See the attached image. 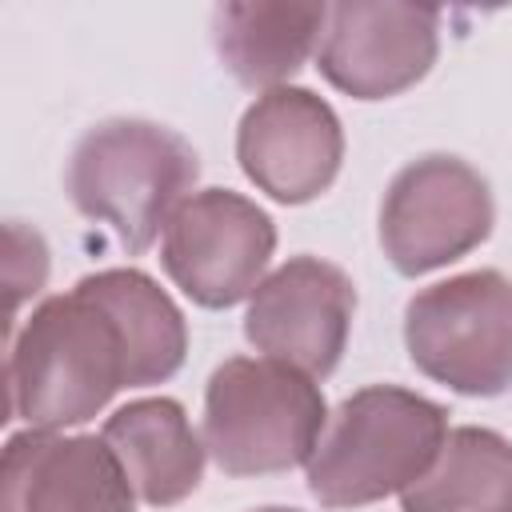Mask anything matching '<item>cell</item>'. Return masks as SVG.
Wrapping results in <instances>:
<instances>
[{
    "label": "cell",
    "instance_id": "obj_11",
    "mask_svg": "<svg viewBox=\"0 0 512 512\" xmlns=\"http://www.w3.org/2000/svg\"><path fill=\"white\" fill-rule=\"evenodd\" d=\"M0 512H136V488L104 436L28 428L4 444Z\"/></svg>",
    "mask_w": 512,
    "mask_h": 512
},
{
    "label": "cell",
    "instance_id": "obj_5",
    "mask_svg": "<svg viewBox=\"0 0 512 512\" xmlns=\"http://www.w3.org/2000/svg\"><path fill=\"white\" fill-rule=\"evenodd\" d=\"M404 348L416 372L460 396L512 392V280L476 268L420 288L404 304Z\"/></svg>",
    "mask_w": 512,
    "mask_h": 512
},
{
    "label": "cell",
    "instance_id": "obj_14",
    "mask_svg": "<svg viewBox=\"0 0 512 512\" xmlns=\"http://www.w3.org/2000/svg\"><path fill=\"white\" fill-rule=\"evenodd\" d=\"M404 512H512V440L460 424L432 468L400 492Z\"/></svg>",
    "mask_w": 512,
    "mask_h": 512
},
{
    "label": "cell",
    "instance_id": "obj_1",
    "mask_svg": "<svg viewBox=\"0 0 512 512\" xmlns=\"http://www.w3.org/2000/svg\"><path fill=\"white\" fill-rule=\"evenodd\" d=\"M8 416L36 432L96 420L120 388H140L128 332L88 276L32 308L8 340Z\"/></svg>",
    "mask_w": 512,
    "mask_h": 512
},
{
    "label": "cell",
    "instance_id": "obj_8",
    "mask_svg": "<svg viewBox=\"0 0 512 512\" xmlns=\"http://www.w3.org/2000/svg\"><path fill=\"white\" fill-rule=\"evenodd\" d=\"M356 316V284L320 256H288L260 280L244 312V340L312 380L340 368Z\"/></svg>",
    "mask_w": 512,
    "mask_h": 512
},
{
    "label": "cell",
    "instance_id": "obj_13",
    "mask_svg": "<svg viewBox=\"0 0 512 512\" xmlns=\"http://www.w3.org/2000/svg\"><path fill=\"white\" fill-rule=\"evenodd\" d=\"M328 4L232 0L212 12V48L224 72L244 88H284L316 52Z\"/></svg>",
    "mask_w": 512,
    "mask_h": 512
},
{
    "label": "cell",
    "instance_id": "obj_12",
    "mask_svg": "<svg viewBox=\"0 0 512 512\" xmlns=\"http://www.w3.org/2000/svg\"><path fill=\"white\" fill-rule=\"evenodd\" d=\"M108 448L128 472L136 496L152 508L184 504L204 480V440L172 396H140L104 420Z\"/></svg>",
    "mask_w": 512,
    "mask_h": 512
},
{
    "label": "cell",
    "instance_id": "obj_9",
    "mask_svg": "<svg viewBox=\"0 0 512 512\" xmlns=\"http://www.w3.org/2000/svg\"><path fill=\"white\" fill-rule=\"evenodd\" d=\"M440 56V8L344 0L328 8L320 76L352 100H388L420 84Z\"/></svg>",
    "mask_w": 512,
    "mask_h": 512
},
{
    "label": "cell",
    "instance_id": "obj_10",
    "mask_svg": "<svg viewBox=\"0 0 512 512\" xmlns=\"http://www.w3.org/2000/svg\"><path fill=\"white\" fill-rule=\"evenodd\" d=\"M240 172L276 204L324 196L344 164V124L328 100L284 84L260 92L236 128Z\"/></svg>",
    "mask_w": 512,
    "mask_h": 512
},
{
    "label": "cell",
    "instance_id": "obj_7",
    "mask_svg": "<svg viewBox=\"0 0 512 512\" xmlns=\"http://www.w3.org/2000/svg\"><path fill=\"white\" fill-rule=\"evenodd\" d=\"M272 252H276L272 216L256 200L232 188L192 192L172 212L160 240V264L168 280L192 304L212 312L252 300Z\"/></svg>",
    "mask_w": 512,
    "mask_h": 512
},
{
    "label": "cell",
    "instance_id": "obj_15",
    "mask_svg": "<svg viewBox=\"0 0 512 512\" xmlns=\"http://www.w3.org/2000/svg\"><path fill=\"white\" fill-rule=\"evenodd\" d=\"M88 280L128 332L140 388L172 380L188 356V320L176 300L140 268H104L88 272Z\"/></svg>",
    "mask_w": 512,
    "mask_h": 512
},
{
    "label": "cell",
    "instance_id": "obj_16",
    "mask_svg": "<svg viewBox=\"0 0 512 512\" xmlns=\"http://www.w3.org/2000/svg\"><path fill=\"white\" fill-rule=\"evenodd\" d=\"M48 244L36 228L8 220L4 224V284H8V340L16 336V316L28 296L48 284Z\"/></svg>",
    "mask_w": 512,
    "mask_h": 512
},
{
    "label": "cell",
    "instance_id": "obj_2",
    "mask_svg": "<svg viewBox=\"0 0 512 512\" xmlns=\"http://www.w3.org/2000/svg\"><path fill=\"white\" fill-rule=\"evenodd\" d=\"M200 176L196 148L168 124L112 116L92 124L68 156L64 188L84 220L104 224L132 256L148 252Z\"/></svg>",
    "mask_w": 512,
    "mask_h": 512
},
{
    "label": "cell",
    "instance_id": "obj_3",
    "mask_svg": "<svg viewBox=\"0 0 512 512\" xmlns=\"http://www.w3.org/2000/svg\"><path fill=\"white\" fill-rule=\"evenodd\" d=\"M448 408L396 384L340 400L308 460V492L324 508H364L412 488L448 440Z\"/></svg>",
    "mask_w": 512,
    "mask_h": 512
},
{
    "label": "cell",
    "instance_id": "obj_6",
    "mask_svg": "<svg viewBox=\"0 0 512 512\" xmlns=\"http://www.w3.org/2000/svg\"><path fill=\"white\" fill-rule=\"evenodd\" d=\"M492 224L496 204L488 180L448 152L408 160L380 200V248L388 264L412 280L480 248Z\"/></svg>",
    "mask_w": 512,
    "mask_h": 512
},
{
    "label": "cell",
    "instance_id": "obj_4",
    "mask_svg": "<svg viewBox=\"0 0 512 512\" xmlns=\"http://www.w3.org/2000/svg\"><path fill=\"white\" fill-rule=\"evenodd\" d=\"M328 404L312 376L268 360L232 356L204 388V448L224 476H272L312 460Z\"/></svg>",
    "mask_w": 512,
    "mask_h": 512
},
{
    "label": "cell",
    "instance_id": "obj_17",
    "mask_svg": "<svg viewBox=\"0 0 512 512\" xmlns=\"http://www.w3.org/2000/svg\"><path fill=\"white\" fill-rule=\"evenodd\" d=\"M248 512H300V508H280V504H264V508H248Z\"/></svg>",
    "mask_w": 512,
    "mask_h": 512
}]
</instances>
